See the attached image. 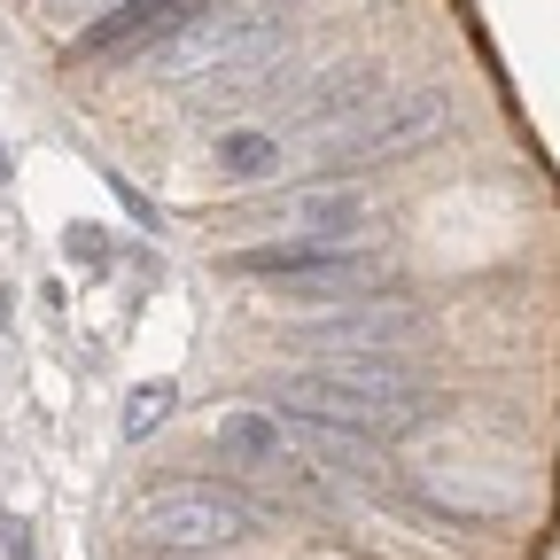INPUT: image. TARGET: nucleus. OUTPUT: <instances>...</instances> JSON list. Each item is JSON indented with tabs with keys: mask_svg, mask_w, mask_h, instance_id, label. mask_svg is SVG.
Returning a JSON list of instances; mask_svg holds the SVG:
<instances>
[{
	"mask_svg": "<svg viewBox=\"0 0 560 560\" xmlns=\"http://www.w3.org/2000/svg\"><path fill=\"white\" fill-rule=\"evenodd\" d=\"M272 412L289 420H319V429H350V436H389V429H420L436 412V389L405 374L397 359H335L280 374L272 382Z\"/></svg>",
	"mask_w": 560,
	"mask_h": 560,
	"instance_id": "nucleus-1",
	"label": "nucleus"
},
{
	"mask_svg": "<svg viewBox=\"0 0 560 560\" xmlns=\"http://www.w3.org/2000/svg\"><path fill=\"white\" fill-rule=\"evenodd\" d=\"M280 47H289V16L280 9H242V16H219V9H202L187 16L149 62L164 70V79H187V86H249L265 79V70L280 62Z\"/></svg>",
	"mask_w": 560,
	"mask_h": 560,
	"instance_id": "nucleus-2",
	"label": "nucleus"
},
{
	"mask_svg": "<svg viewBox=\"0 0 560 560\" xmlns=\"http://www.w3.org/2000/svg\"><path fill=\"white\" fill-rule=\"evenodd\" d=\"M132 529H140L149 552L195 560V552H234L242 537H257V506L234 499V490H219V482H172L156 499H140Z\"/></svg>",
	"mask_w": 560,
	"mask_h": 560,
	"instance_id": "nucleus-3",
	"label": "nucleus"
},
{
	"mask_svg": "<svg viewBox=\"0 0 560 560\" xmlns=\"http://www.w3.org/2000/svg\"><path fill=\"white\" fill-rule=\"evenodd\" d=\"M234 226L257 242H366V187L359 179H296L249 202Z\"/></svg>",
	"mask_w": 560,
	"mask_h": 560,
	"instance_id": "nucleus-4",
	"label": "nucleus"
},
{
	"mask_svg": "<svg viewBox=\"0 0 560 560\" xmlns=\"http://www.w3.org/2000/svg\"><path fill=\"white\" fill-rule=\"evenodd\" d=\"M226 272L342 304V296H359V280H374V249L366 242H257V249H234Z\"/></svg>",
	"mask_w": 560,
	"mask_h": 560,
	"instance_id": "nucleus-5",
	"label": "nucleus"
},
{
	"mask_svg": "<svg viewBox=\"0 0 560 560\" xmlns=\"http://www.w3.org/2000/svg\"><path fill=\"white\" fill-rule=\"evenodd\" d=\"M452 125V94L444 86H412V94H389L374 109H359L335 140H319L327 164H374V156H405V149H429V140Z\"/></svg>",
	"mask_w": 560,
	"mask_h": 560,
	"instance_id": "nucleus-6",
	"label": "nucleus"
},
{
	"mask_svg": "<svg viewBox=\"0 0 560 560\" xmlns=\"http://www.w3.org/2000/svg\"><path fill=\"white\" fill-rule=\"evenodd\" d=\"M187 16H202V0H117V9H94L79 24V39L62 47V62H132V55H156Z\"/></svg>",
	"mask_w": 560,
	"mask_h": 560,
	"instance_id": "nucleus-7",
	"label": "nucleus"
},
{
	"mask_svg": "<svg viewBox=\"0 0 560 560\" xmlns=\"http://www.w3.org/2000/svg\"><path fill=\"white\" fill-rule=\"evenodd\" d=\"M210 452H219L234 475H272V482H304L312 475V452H304L289 412H226L219 429H210Z\"/></svg>",
	"mask_w": 560,
	"mask_h": 560,
	"instance_id": "nucleus-8",
	"label": "nucleus"
},
{
	"mask_svg": "<svg viewBox=\"0 0 560 560\" xmlns=\"http://www.w3.org/2000/svg\"><path fill=\"white\" fill-rule=\"evenodd\" d=\"M412 327H420V312H412L405 296L366 304V289H359V296H342V312H327V319L312 327V342H327V350H405Z\"/></svg>",
	"mask_w": 560,
	"mask_h": 560,
	"instance_id": "nucleus-9",
	"label": "nucleus"
},
{
	"mask_svg": "<svg viewBox=\"0 0 560 560\" xmlns=\"http://www.w3.org/2000/svg\"><path fill=\"white\" fill-rule=\"evenodd\" d=\"M210 164H219V179H280L289 140H280V132H257V125H234V132H219Z\"/></svg>",
	"mask_w": 560,
	"mask_h": 560,
	"instance_id": "nucleus-10",
	"label": "nucleus"
},
{
	"mask_svg": "<svg viewBox=\"0 0 560 560\" xmlns=\"http://www.w3.org/2000/svg\"><path fill=\"white\" fill-rule=\"evenodd\" d=\"M172 405H179V389H172V382H140V389L125 397V436L140 444L149 429H164V420H172Z\"/></svg>",
	"mask_w": 560,
	"mask_h": 560,
	"instance_id": "nucleus-11",
	"label": "nucleus"
},
{
	"mask_svg": "<svg viewBox=\"0 0 560 560\" xmlns=\"http://www.w3.org/2000/svg\"><path fill=\"white\" fill-rule=\"evenodd\" d=\"M62 249L79 257V265H109V234H102V226H70V234H62Z\"/></svg>",
	"mask_w": 560,
	"mask_h": 560,
	"instance_id": "nucleus-12",
	"label": "nucleus"
},
{
	"mask_svg": "<svg viewBox=\"0 0 560 560\" xmlns=\"http://www.w3.org/2000/svg\"><path fill=\"white\" fill-rule=\"evenodd\" d=\"M0 537H9V560H39V552H32V529H24L16 514H9V522H0Z\"/></svg>",
	"mask_w": 560,
	"mask_h": 560,
	"instance_id": "nucleus-13",
	"label": "nucleus"
},
{
	"mask_svg": "<svg viewBox=\"0 0 560 560\" xmlns=\"http://www.w3.org/2000/svg\"><path fill=\"white\" fill-rule=\"evenodd\" d=\"M62 16H86V9H117V0H55Z\"/></svg>",
	"mask_w": 560,
	"mask_h": 560,
	"instance_id": "nucleus-14",
	"label": "nucleus"
},
{
	"mask_svg": "<svg viewBox=\"0 0 560 560\" xmlns=\"http://www.w3.org/2000/svg\"><path fill=\"white\" fill-rule=\"evenodd\" d=\"M9 172H16V156H9V140H0V187H9Z\"/></svg>",
	"mask_w": 560,
	"mask_h": 560,
	"instance_id": "nucleus-15",
	"label": "nucleus"
},
{
	"mask_svg": "<svg viewBox=\"0 0 560 560\" xmlns=\"http://www.w3.org/2000/svg\"><path fill=\"white\" fill-rule=\"evenodd\" d=\"M195 560H234V552H195Z\"/></svg>",
	"mask_w": 560,
	"mask_h": 560,
	"instance_id": "nucleus-16",
	"label": "nucleus"
}]
</instances>
